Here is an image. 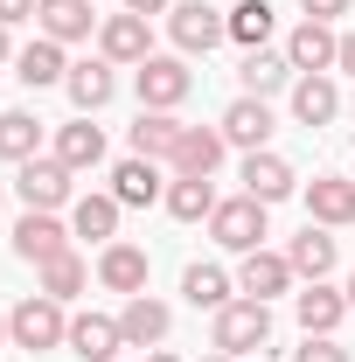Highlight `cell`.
<instances>
[{
  "instance_id": "obj_1",
  "label": "cell",
  "mask_w": 355,
  "mask_h": 362,
  "mask_svg": "<svg viewBox=\"0 0 355 362\" xmlns=\"http://www.w3.org/2000/svg\"><path fill=\"white\" fill-rule=\"evenodd\" d=\"M7 341H14V349H28V356L63 349V341H70V314H63V300L28 293L21 307H7Z\"/></svg>"
},
{
  "instance_id": "obj_2",
  "label": "cell",
  "mask_w": 355,
  "mask_h": 362,
  "mask_svg": "<svg viewBox=\"0 0 355 362\" xmlns=\"http://www.w3.org/2000/svg\"><path fill=\"white\" fill-rule=\"evenodd\" d=\"M133 84H139V112H175L181 98L195 90V70L181 56H146L133 70Z\"/></svg>"
},
{
  "instance_id": "obj_3",
  "label": "cell",
  "mask_w": 355,
  "mask_h": 362,
  "mask_svg": "<svg viewBox=\"0 0 355 362\" xmlns=\"http://www.w3.org/2000/svg\"><path fill=\"white\" fill-rule=\"evenodd\" d=\"M209 237H216L223 251H265V202H258V195H230V202H216Z\"/></svg>"
},
{
  "instance_id": "obj_4",
  "label": "cell",
  "mask_w": 355,
  "mask_h": 362,
  "mask_svg": "<svg viewBox=\"0 0 355 362\" xmlns=\"http://www.w3.org/2000/svg\"><path fill=\"white\" fill-rule=\"evenodd\" d=\"M272 341V307L265 300H230L216 314V349L223 356H251V349H265Z\"/></svg>"
},
{
  "instance_id": "obj_5",
  "label": "cell",
  "mask_w": 355,
  "mask_h": 362,
  "mask_svg": "<svg viewBox=\"0 0 355 362\" xmlns=\"http://www.w3.org/2000/svg\"><path fill=\"white\" fill-rule=\"evenodd\" d=\"M168 28H175V42L188 49V56H209V49L230 35V14H216L209 0H175V7H168Z\"/></svg>"
},
{
  "instance_id": "obj_6",
  "label": "cell",
  "mask_w": 355,
  "mask_h": 362,
  "mask_svg": "<svg viewBox=\"0 0 355 362\" xmlns=\"http://www.w3.org/2000/svg\"><path fill=\"white\" fill-rule=\"evenodd\" d=\"M14 188H21V202H28V209H49V216H56V209L70 202V168H63L56 153H49V160L35 153V160H21Z\"/></svg>"
},
{
  "instance_id": "obj_7",
  "label": "cell",
  "mask_w": 355,
  "mask_h": 362,
  "mask_svg": "<svg viewBox=\"0 0 355 362\" xmlns=\"http://www.w3.org/2000/svg\"><path fill=\"white\" fill-rule=\"evenodd\" d=\"M98 56L105 63H146L153 56V35H146V14H105L98 21Z\"/></svg>"
},
{
  "instance_id": "obj_8",
  "label": "cell",
  "mask_w": 355,
  "mask_h": 362,
  "mask_svg": "<svg viewBox=\"0 0 355 362\" xmlns=\"http://www.w3.org/2000/svg\"><path fill=\"white\" fill-rule=\"evenodd\" d=\"M334 56H342L334 21H300V28H293V42H286V63H293L300 77H327V70H334Z\"/></svg>"
},
{
  "instance_id": "obj_9",
  "label": "cell",
  "mask_w": 355,
  "mask_h": 362,
  "mask_svg": "<svg viewBox=\"0 0 355 362\" xmlns=\"http://www.w3.org/2000/svg\"><path fill=\"white\" fill-rule=\"evenodd\" d=\"M293 279H300V272H293V258H286V251H244V265H237V293L272 307Z\"/></svg>"
},
{
  "instance_id": "obj_10",
  "label": "cell",
  "mask_w": 355,
  "mask_h": 362,
  "mask_svg": "<svg viewBox=\"0 0 355 362\" xmlns=\"http://www.w3.org/2000/svg\"><path fill=\"white\" fill-rule=\"evenodd\" d=\"M223 153H230V139H223V126H181L175 153H168V168L175 175H216Z\"/></svg>"
},
{
  "instance_id": "obj_11",
  "label": "cell",
  "mask_w": 355,
  "mask_h": 362,
  "mask_svg": "<svg viewBox=\"0 0 355 362\" xmlns=\"http://www.w3.org/2000/svg\"><path fill=\"white\" fill-rule=\"evenodd\" d=\"M98 286H105V293H126V300L146 293V251L126 244V237H112V244L98 251Z\"/></svg>"
},
{
  "instance_id": "obj_12",
  "label": "cell",
  "mask_w": 355,
  "mask_h": 362,
  "mask_svg": "<svg viewBox=\"0 0 355 362\" xmlns=\"http://www.w3.org/2000/svg\"><path fill=\"white\" fill-rule=\"evenodd\" d=\"M70 251V230L56 223L49 209H28L21 223H14V258H28V265H49V258H63Z\"/></svg>"
},
{
  "instance_id": "obj_13",
  "label": "cell",
  "mask_w": 355,
  "mask_h": 362,
  "mask_svg": "<svg viewBox=\"0 0 355 362\" xmlns=\"http://www.w3.org/2000/svg\"><path fill=\"white\" fill-rule=\"evenodd\" d=\"M168 327H175V314H168V300H153V293H133V300H126V314H119L126 349H161V341H168Z\"/></svg>"
},
{
  "instance_id": "obj_14",
  "label": "cell",
  "mask_w": 355,
  "mask_h": 362,
  "mask_svg": "<svg viewBox=\"0 0 355 362\" xmlns=\"http://www.w3.org/2000/svg\"><path fill=\"white\" fill-rule=\"evenodd\" d=\"M307 216H313L320 230H349V223H355V181L313 175V181H307Z\"/></svg>"
},
{
  "instance_id": "obj_15",
  "label": "cell",
  "mask_w": 355,
  "mask_h": 362,
  "mask_svg": "<svg viewBox=\"0 0 355 362\" xmlns=\"http://www.w3.org/2000/svg\"><path fill=\"white\" fill-rule=\"evenodd\" d=\"M112 70H119V63H105V56H91V63H70V77H63V90H70V105H77L84 119L112 105V90H119V77H112Z\"/></svg>"
},
{
  "instance_id": "obj_16",
  "label": "cell",
  "mask_w": 355,
  "mask_h": 362,
  "mask_svg": "<svg viewBox=\"0 0 355 362\" xmlns=\"http://www.w3.org/2000/svg\"><path fill=\"white\" fill-rule=\"evenodd\" d=\"M293 314H300L307 334H334V327L349 320V293H334L327 279H313L307 293H293Z\"/></svg>"
},
{
  "instance_id": "obj_17",
  "label": "cell",
  "mask_w": 355,
  "mask_h": 362,
  "mask_svg": "<svg viewBox=\"0 0 355 362\" xmlns=\"http://www.w3.org/2000/svg\"><path fill=\"white\" fill-rule=\"evenodd\" d=\"M63 349H70V356H84V362H112L119 349H126V334H119V320H112V314H77Z\"/></svg>"
},
{
  "instance_id": "obj_18",
  "label": "cell",
  "mask_w": 355,
  "mask_h": 362,
  "mask_svg": "<svg viewBox=\"0 0 355 362\" xmlns=\"http://www.w3.org/2000/svg\"><path fill=\"white\" fill-rule=\"evenodd\" d=\"M35 28H42L49 42H91L98 14H91V0H42L35 7Z\"/></svg>"
},
{
  "instance_id": "obj_19",
  "label": "cell",
  "mask_w": 355,
  "mask_h": 362,
  "mask_svg": "<svg viewBox=\"0 0 355 362\" xmlns=\"http://www.w3.org/2000/svg\"><path fill=\"white\" fill-rule=\"evenodd\" d=\"M293 188H300V175H293L279 153H244V195H258L272 209V202H286Z\"/></svg>"
},
{
  "instance_id": "obj_20",
  "label": "cell",
  "mask_w": 355,
  "mask_h": 362,
  "mask_svg": "<svg viewBox=\"0 0 355 362\" xmlns=\"http://www.w3.org/2000/svg\"><path fill=\"white\" fill-rule=\"evenodd\" d=\"M223 139H230V146H244V153H265V139H272L265 98H237V105L223 112Z\"/></svg>"
},
{
  "instance_id": "obj_21",
  "label": "cell",
  "mask_w": 355,
  "mask_h": 362,
  "mask_svg": "<svg viewBox=\"0 0 355 362\" xmlns=\"http://www.w3.org/2000/svg\"><path fill=\"white\" fill-rule=\"evenodd\" d=\"M112 195H119V202H126V209H146V202H161V195H168V188H161V160H119V168H112Z\"/></svg>"
},
{
  "instance_id": "obj_22",
  "label": "cell",
  "mask_w": 355,
  "mask_h": 362,
  "mask_svg": "<svg viewBox=\"0 0 355 362\" xmlns=\"http://www.w3.org/2000/svg\"><path fill=\"white\" fill-rule=\"evenodd\" d=\"M161 202H168L175 223H202V216H216V188H209V175H175Z\"/></svg>"
},
{
  "instance_id": "obj_23",
  "label": "cell",
  "mask_w": 355,
  "mask_h": 362,
  "mask_svg": "<svg viewBox=\"0 0 355 362\" xmlns=\"http://www.w3.org/2000/svg\"><path fill=\"white\" fill-rule=\"evenodd\" d=\"M237 77H244V98H272V90H286V84H293L300 70H293L286 56H272V49H244Z\"/></svg>"
},
{
  "instance_id": "obj_24",
  "label": "cell",
  "mask_w": 355,
  "mask_h": 362,
  "mask_svg": "<svg viewBox=\"0 0 355 362\" xmlns=\"http://www.w3.org/2000/svg\"><path fill=\"white\" fill-rule=\"evenodd\" d=\"M14 77L28 90H42V84H63L70 77V63H63V42H49V35H35V42L14 56Z\"/></svg>"
},
{
  "instance_id": "obj_25",
  "label": "cell",
  "mask_w": 355,
  "mask_h": 362,
  "mask_svg": "<svg viewBox=\"0 0 355 362\" xmlns=\"http://www.w3.org/2000/svg\"><path fill=\"white\" fill-rule=\"evenodd\" d=\"M56 160L70 168V175H84L105 160V133L91 126V119H70V126H56Z\"/></svg>"
},
{
  "instance_id": "obj_26",
  "label": "cell",
  "mask_w": 355,
  "mask_h": 362,
  "mask_svg": "<svg viewBox=\"0 0 355 362\" xmlns=\"http://www.w3.org/2000/svg\"><path fill=\"white\" fill-rule=\"evenodd\" d=\"M286 258H293V272L313 286V279H327V272H334V237H327L320 223H307L293 244H286Z\"/></svg>"
},
{
  "instance_id": "obj_27",
  "label": "cell",
  "mask_w": 355,
  "mask_h": 362,
  "mask_svg": "<svg viewBox=\"0 0 355 362\" xmlns=\"http://www.w3.org/2000/svg\"><path fill=\"white\" fill-rule=\"evenodd\" d=\"M334 112H342L334 77H300V84H293V119H300V126H327Z\"/></svg>"
},
{
  "instance_id": "obj_28",
  "label": "cell",
  "mask_w": 355,
  "mask_h": 362,
  "mask_svg": "<svg viewBox=\"0 0 355 362\" xmlns=\"http://www.w3.org/2000/svg\"><path fill=\"white\" fill-rule=\"evenodd\" d=\"M42 153V119L35 112H0V160H35Z\"/></svg>"
},
{
  "instance_id": "obj_29",
  "label": "cell",
  "mask_w": 355,
  "mask_h": 362,
  "mask_svg": "<svg viewBox=\"0 0 355 362\" xmlns=\"http://www.w3.org/2000/svg\"><path fill=\"white\" fill-rule=\"evenodd\" d=\"M181 293H188V307H209V314H223V307L237 300L223 265H188V272H181Z\"/></svg>"
},
{
  "instance_id": "obj_30",
  "label": "cell",
  "mask_w": 355,
  "mask_h": 362,
  "mask_svg": "<svg viewBox=\"0 0 355 362\" xmlns=\"http://www.w3.org/2000/svg\"><path fill=\"white\" fill-rule=\"evenodd\" d=\"M119 209H126L119 195H84V202L70 209V230H77V237H98V244H112V237H119Z\"/></svg>"
},
{
  "instance_id": "obj_31",
  "label": "cell",
  "mask_w": 355,
  "mask_h": 362,
  "mask_svg": "<svg viewBox=\"0 0 355 362\" xmlns=\"http://www.w3.org/2000/svg\"><path fill=\"white\" fill-rule=\"evenodd\" d=\"M175 139H181L175 112H139V126H133V153H139V160H168Z\"/></svg>"
},
{
  "instance_id": "obj_32",
  "label": "cell",
  "mask_w": 355,
  "mask_h": 362,
  "mask_svg": "<svg viewBox=\"0 0 355 362\" xmlns=\"http://www.w3.org/2000/svg\"><path fill=\"white\" fill-rule=\"evenodd\" d=\"M35 272H42V286H35V293L63 300V307H70V300H77V293L91 286V265L77 258V251H63V258H49V265H35Z\"/></svg>"
},
{
  "instance_id": "obj_33",
  "label": "cell",
  "mask_w": 355,
  "mask_h": 362,
  "mask_svg": "<svg viewBox=\"0 0 355 362\" xmlns=\"http://www.w3.org/2000/svg\"><path fill=\"white\" fill-rule=\"evenodd\" d=\"M272 21H279L272 0H237V7H230V42H237V49H265Z\"/></svg>"
},
{
  "instance_id": "obj_34",
  "label": "cell",
  "mask_w": 355,
  "mask_h": 362,
  "mask_svg": "<svg viewBox=\"0 0 355 362\" xmlns=\"http://www.w3.org/2000/svg\"><path fill=\"white\" fill-rule=\"evenodd\" d=\"M293 362H349V349H342L334 334H307V349H300Z\"/></svg>"
},
{
  "instance_id": "obj_35",
  "label": "cell",
  "mask_w": 355,
  "mask_h": 362,
  "mask_svg": "<svg viewBox=\"0 0 355 362\" xmlns=\"http://www.w3.org/2000/svg\"><path fill=\"white\" fill-rule=\"evenodd\" d=\"M300 14L307 21H334V14H349V0H300Z\"/></svg>"
},
{
  "instance_id": "obj_36",
  "label": "cell",
  "mask_w": 355,
  "mask_h": 362,
  "mask_svg": "<svg viewBox=\"0 0 355 362\" xmlns=\"http://www.w3.org/2000/svg\"><path fill=\"white\" fill-rule=\"evenodd\" d=\"M35 7H42V0H0V21H7V28H14V21H35Z\"/></svg>"
},
{
  "instance_id": "obj_37",
  "label": "cell",
  "mask_w": 355,
  "mask_h": 362,
  "mask_svg": "<svg viewBox=\"0 0 355 362\" xmlns=\"http://www.w3.org/2000/svg\"><path fill=\"white\" fill-rule=\"evenodd\" d=\"M334 70H349V77H355V28L342 35V56H334Z\"/></svg>"
},
{
  "instance_id": "obj_38",
  "label": "cell",
  "mask_w": 355,
  "mask_h": 362,
  "mask_svg": "<svg viewBox=\"0 0 355 362\" xmlns=\"http://www.w3.org/2000/svg\"><path fill=\"white\" fill-rule=\"evenodd\" d=\"M175 0H126V14H168Z\"/></svg>"
},
{
  "instance_id": "obj_39",
  "label": "cell",
  "mask_w": 355,
  "mask_h": 362,
  "mask_svg": "<svg viewBox=\"0 0 355 362\" xmlns=\"http://www.w3.org/2000/svg\"><path fill=\"white\" fill-rule=\"evenodd\" d=\"M7 56H14V42H7V21H0V63H7Z\"/></svg>"
},
{
  "instance_id": "obj_40",
  "label": "cell",
  "mask_w": 355,
  "mask_h": 362,
  "mask_svg": "<svg viewBox=\"0 0 355 362\" xmlns=\"http://www.w3.org/2000/svg\"><path fill=\"white\" fill-rule=\"evenodd\" d=\"M146 362H181V356H168V349H153V356H146Z\"/></svg>"
},
{
  "instance_id": "obj_41",
  "label": "cell",
  "mask_w": 355,
  "mask_h": 362,
  "mask_svg": "<svg viewBox=\"0 0 355 362\" xmlns=\"http://www.w3.org/2000/svg\"><path fill=\"white\" fill-rule=\"evenodd\" d=\"M342 293H349V314H355V272H349V286H342Z\"/></svg>"
},
{
  "instance_id": "obj_42",
  "label": "cell",
  "mask_w": 355,
  "mask_h": 362,
  "mask_svg": "<svg viewBox=\"0 0 355 362\" xmlns=\"http://www.w3.org/2000/svg\"><path fill=\"white\" fill-rule=\"evenodd\" d=\"M0 349H7V314H0Z\"/></svg>"
},
{
  "instance_id": "obj_43",
  "label": "cell",
  "mask_w": 355,
  "mask_h": 362,
  "mask_svg": "<svg viewBox=\"0 0 355 362\" xmlns=\"http://www.w3.org/2000/svg\"><path fill=\"white\" fill-rule=\"evenodd\" d=\"M209 362H237V356H223V349H216V356H209Z\"/></svg>"
}]
</instances>
